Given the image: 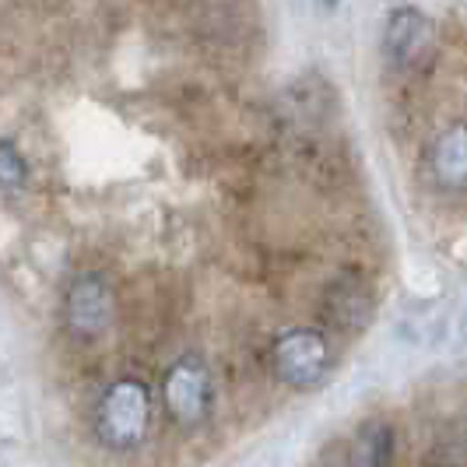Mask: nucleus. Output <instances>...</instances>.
<instances>
[{"instance_id":"f257e3e1","label":"nucleus","mask_w":467,"mask_h":467,"mask_svg":"<svg viewBox=\"0 0 467 467\" xmlns=\"http://www.w3.org/2000/svg\"><path fill=\"white\" fill-rule=\"evenodd\" d=\"M151 419V394L140 379H119L106 390V398L99 404V440L109 450H134L148 432Z\"/></svg>"},{"instance_id":"f03ea898","label":"nucleus","mask_w":467,"mask_h":467,"mask_svg":"<svg viewBox=\"0 0 467 467\" xmlns=\"http://www.w3.org/2000/svg\"><path fill=\"white\" fill-rule=\"evenodd\" d=\"M383 53L400 70H421L436 57V25L419 7H398L383 25Z\"/></svg>"},{"instance_id":"7ed1b4c3","label":"nucleus","mask_w":467,"mask_h":467,"mask_svg":"<svg viewBox=\"0 0 467 467\" xmlns=\"http://www.w3.org/2000/svg\"><path fill=\"white\" fill-rule=\"evenodd\" d=\"M271 366L281 383L303 390L320 383L330 366V348L320 330H288L271 348Z\"/></svg>"},{"instance_id":"20e7f679","label":"nucleus","mask_w":467,"mask_h":467,"mask_svg":"<svg viewBox=\"0 0 467 467\" xmlns=\"http://www.w3.org/2000/svg\"><path fill=\"white\" fill-rule=\"evenodd\" d=\"M214 383L201 358H180L165 376V408L180 425H197L208 419Z\"/></svg>"},{"instance_id":"39448f33","label":"nucleus","mask_w":467,"mask_h":467,"mask_svg":"<svg viewBox=\"0 0 467 467\" xmlns=\"http://www.w3.org/2000/svg\"><path fill=\"white\" fill-rule=\"evenodd\" d=\"M67 324L78 337H95L113 324V292L102 275H81L70 285Z\"/></svg>"},{"instance_id":"423d86ee","label":"nucleus","mask_w":467,"mask_h":467,"mask_svg":"<svg viewBox=\"0 0 467 467\" xmlns=\"http://www.w3.org/2000/svg\"><path fill=\"white\" fill-rule=\"evenodd\" d=\"M432 176L450 190H467V127H450L432 144Z\"/></svg>"},{"instance_id":"0eeeda50","label":"nucleus","mask_w":467,"mask_h":467,"mask_svg":"<svg viewBox=\"0 0 467 467\" xmlns=\"http://www.w3.org/2000/svg\"><path fill=\"white\" fill-rule=\"evenodd\" d=\"M390 446H394V432L390 425L383 421H366L355 436V450H351V461L362 467H379L390 461Z\"/></svg>"},{"instance_id":"6e6552de","label":"nucleus","mask_w":467,"mask_h":467,"mask_svg":"<svg viewBox=\"0 0 467 467\" xmlns=\"http://www.w3.org/2000/svg\"><path fill=\"white\" fill-rule=\"evenodd\" d=\"M28 165H25L22 151L11 140H0V190H18L25 187Z\"/></svg>"},{"instance_id":"1a4fd4ad","label":"nucleus","mask_w":467,"mask_h":467,"mask_svg":"<svg viewBox=\"0 0 467 467\" xmlns=\"http://www.w3.org/2000/svg\"><path fill=\"white\" fill-rule=\"evenodd\" d=\"M324 4H327V7H334V4H337V0H324Z\"/></svg>"}]
</instances>
